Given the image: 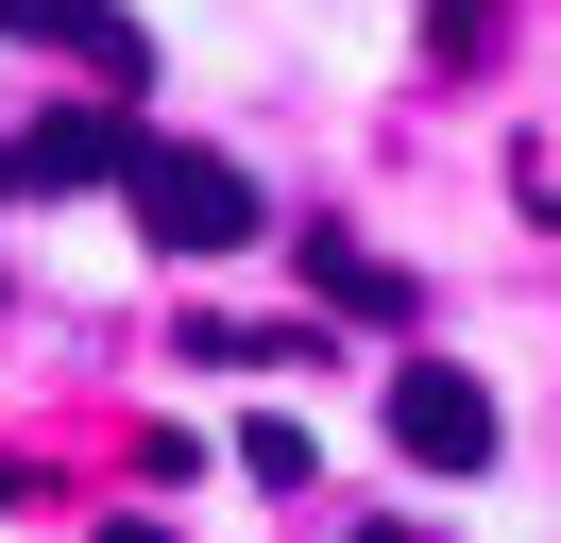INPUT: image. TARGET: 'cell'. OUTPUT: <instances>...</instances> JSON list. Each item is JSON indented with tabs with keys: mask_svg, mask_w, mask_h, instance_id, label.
<instances>
[{
	"mask_svg": "<svg viewBox=\"0 0 561 543\" xmlns=\"http://www.w3.org/2000/svg\"><path fill=\"white\" fill-rule=\"evenodd\" d=\"M323 305H357V323H409V272H391V255H357V238H323Z\"/></svg>",
	"mask_w": 561,
	"mask_h": 543,
	"instance_id": "obj_4",
	"label": "cell"
},
{
	"mask_svg": "<svg viewBox=\"0 0 561 543\" xmlns=\"http://www.w3.org/2000/svg\"><path fill=\"white\" fill-rule=\"evenodd\" d=\"M119 204H137L153 255H239V238H255V170L187 153V136H137V153H119Z\"/></svg>",
	"mask_w": 561,
	"mask_h": 543,
	"instance_id": "obj_1",
	"label": "cell"
},
{
	"mask_svg": "<svg viewBox=\"0 0 561 543\" xmlns=\"http://www.w3.org/2000/svg\"><path fill=\"white\" fill-rule=\"evenodd\" d=\"M425 51H443V68H477V51H493V0H443V18H425Z\"/></svg>",
	"mask_w": 561,
	"mask_h": 543,
	"instance_id": "obj_6",
	"label": "cell"
},
{
	"mask_svg": "<svg viewBox=\"0 0 561 543\" xmlns=\"http://www.w3.org/2000/svg\"><path fill=\"white\" fill-rule=\"evenodd\" d=\"M391 441H409L425 475H477V459H493V391L443 373V357H409V373H391Z\"/></svg>",
	"mask_w": 561,
	"mask_h": 543,
	"instance_id": "obj_2",
	"label": "cell"
},
{
	"mask_svg": "<svg viewBox=\"0 0 561 543\" xmlns=\"http://www.w3.org/2000/svg\"><path fill=\"white\" fill-rule=\"evenodd\" d=\"M511 204H527V221H561V136H527V170H511Z\"/></svg>",
	"mask_w": 561,
	"mask_h": 543,
	"instance_id": "obj_7",
	"label": "cell"
},
{
	"mask_svg": "<svg viewBox=\"0 0 561 543\" xmlns=\"http://www.w3.org/2000/svg\"><path fill=\"white\" fill-rule=\"evenodd\" d=\"M239 475H255V493H307L323 459H307V425H289V407H255V425H239Z\"/></svg>",
	"mask_w": 561,
	"mask_h": 543,
	"instance_id": "obj_5",
	"label": "cell"
},
{
	"mask_svg": "<svg viewBox=\"0 0 561 543\" xmlns=\"http://www.w3.org/2000/svg\"><path fill=\"white\" fill-rule=\"evenodd\" d=\"M0 34H35V51H69L85 85H137V68H153V34L119 18V0H0Z\"/></svg>",
	"mask_w": 561,
	"mask_h": 543,
	"instance_id": "obj_3",
	"label": "cell"
}]
</instances>
